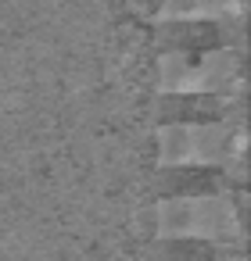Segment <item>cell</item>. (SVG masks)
<instances>
[{
	"label": "cell",
	"instance_id": "1",
	"mask_svg": "<svg viewBox=\"0 0 251 261\" xmlns=\"http://www.w3.org/2000/svg\"><path fill=\"white\" fill-rule=\"evenodd\" d=\"M158 165L165 168H230L244 175L247 125L240 115L215 122H165L154 133Z\"/></svg>",
	"mask_w": 251,
	"mask_h": 261
},
{
	"label": "cell",
	"instance_id": "2",
	"mask_svg": "<svg viewBox=\"0 0 251 261\" xmlns=\"http://www.w3.org/2000/svg\"><path fill=\"white\" fill-rule=\"evenodd\" d=\"M154 232L162 240H204L244 247V207L233 193H179L154 204Z\"/></svg>",
	"mask_w": 251,
	"mask_h": 261
},
{
	"label": "cell",
	"instance_id": "3",
	"mask_svg": "<svg viewBox=\"0 0 251 261\" xmlns=\"http://www.w3.org/2000/svg\"><path fill=\"white\" fill-rule=\"evenodd\" d=\"M158 93L165 97H219L240 100L244 97V50L219 47L204 54L165 50L158 58Z\"/></svg>",
	"mask_w": 251,
	"mask_h": 261
},
{
	"label": "cell",
	"instance_id": "4",
	"mask_svg": "<svg viewBox=\"0 0 251 261\" xmlns=\"http://www.w3.org/2000/svg\"><path fill=\"white\" fill-rule=\"evenodd\" d=\"M247 0H158V22H244Z\"/></svg>",
	"mask_w": 251,
	"mask_h": 261
},
{
	"label": "cell",
	"instance_id": "5",
	"mask_svg": "<svg viewBox=\"0 0 251 261\" xmlns=\"http://www.w3.org/2000/svg\"><path fill=\"white\" fill-rule=\"evenodd\" d=\"M222 261H247V257H240V254H233V257H222Z\"/></svg>",
	"mask_w": 251,
	"mask_h": 261
}]
</instances>
